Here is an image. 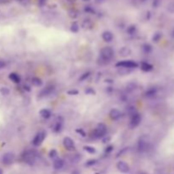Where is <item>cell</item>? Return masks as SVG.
<instances>
[{"label": "cell", "instance_id": "6da1fadb", "mask_svg": "<svg viewBox=\"0 0 174 174\" xmlns=\"http://www.w3.org/2000/svg\"><path fill=\"white\" fill-rule=\"evenodd\" d=\"M114 56V50L110 47H105L100 50V60L105 63L109 62Z\"/></svg>", "mask_w": 174, "mask_h": 174}, {"label": "cell", "instance_id": "7c38bea8", "mask_svg": "<svg viewBox=\"0 0 174 174\" xmlns=\"http://www.w3.org/2000/svg\"><path fill=\"white\" fill-rule=\"evenodd\" d=\"M121 116H122V113L117 109H112L110 111V117L111 120L116 121V120L119 119Z\"/></svg>", "mask_w": 174, "mask_h": 174}, {"label": "cell", "instance_id": "d6986e66", "mask_svg": "<svg viewBox=\"0 0 174 174\" xmlns=\"http://www.w3.org/2000/svg\"><path fill=\"white\" fill-rule=\"evenodd\" d=\"M62 125H63V123H62L61 121H57L56 123H55V126H54V131L55 132H59L61 131L62 129Z\"/></svg>", "mask_w": 174, "mask_h": 174}, {"label": "cell", "instance_id": "60d3db41", "mask_svg": "<svg viewBox=\"0 0 174 174\" xmlns=\"http://www.w3.org/2000/svg\"><path fill=\"white\" fill-rule=\"evenodd\" d=\"M0 174H3V170L0 168Z\"/></svg>", "mask_w": 174, "mask_h": 174}, {"label": "cell", "instance_id": "83f0119b", "mask_svg": "<svg viewBox=\"0 0 174 174\" xmlns=\"http://www.w3.org/2000/svg\"><path fill=\"white\" fill-rule=\"evenodd\" d=\"M143 50L145 53H149L151 51V46L149 44H144L143 45Z\"/></svg>", "mask_w": 174, "mask_h": 174}, {"label": "cell", "instance_id": "9c48e42d", "mask_svg": "<svg viewBox=\"0 0 174 174\" xmlns=\"http://www.w3.org/2000/svg\"><path fill=\"white\" fill-rule=\"evenodd\" d=\"M116 167L118 169V171L123 172V173H127L130 171V167H129L128 164L126 163L125 161H119L117 163V165H116Z\"/></svg>", "mask_w": 174, "mask_h": 174}, {"label": "cell", "instance_id": "d6a6232c", "mask_svg": "<svg viewBox=\"0 0 174 174\" xmlns=\"http://www.w3.org/2000/svg\"><path fill=\"white\" fill-rule=\"evenodd\" d=\"M135 87H136V85L134 83H129L127 86V89L128 91H132L134 88H135Z\"/></svg>", "mask_w": 174, "mask_h": 174}, {"label": "cell", "instance_id": "ba28073f", "mask_svg": "<svg viewBox=\"0 0 174 174\" xmlns=\"http://www.w3.org/2000/svg\"><path fill=\"white\" fill-rule=\"evenodd\" d=\"M63 145H64V147L67 150H74L75 149V144L74 141L70 138V137H65L63 139Z\"/></svg>", "mask_w": 174, "mask_h": 174}, {"label": "cell", "instance_id": "5b68a950", "mask_svg": "<svg viewBox=\"0 0 174 174\" xmlns=\"http://www.w3.org/2000/svg\"><path fill=\"white\" fill-rule=\"evenodd\" d=\"M15 161V155L11 152H8V153H5L4 155H3V158H2V162H3V165L5 166H10Z\"/></svg>", "mask_w": 174, "mask_h": 174}, {"label": "cell", "instance_id": "ab89813d", "mask_svg": "<svg viewBox=\"0 0 174 174\" xmlns=\"http://www.w3.org/2000/svg\"><path fill=\"white\" fill-rule=\"evenodd\" d=\"M24 87H25V89H27L28 91H30V88H28V86H24Z\"/></svg>", "mask_w": 174, "mask_h": 174}, {"label": "cell", "instance_id": "8d00e7d4", "mask_svg": "<svg viewBox=\"0 0 174 174\" xmlns=\"http://www.w3.org/2000/svg\"><path fill=\"white\" fill-rule=\"evenodd\" d=\"M6 66V63L3 60H0V69H3Z\"/></svg>", "mask_w": 174, "mask_h": 174}, {"label": "cell", "instance_id": "603a6c76", "mask_svg": "<svg viewBox=\"0 0 174 174\" xmlns=\"http://www.w3.org/2000/svg\"><path fill=\"white\" fill-rule=\"evenodd\" d=\"M90 76V72L89 71H87V72H85V73H83V74L81 76L80 78H79V81L80 82H83V81H85L87 78H88V77Z\"/></svg>", "mask_w": 174, "mask_h": 174}, {"label": "cell", "instance_id": "f546056e", "mask_svg": "<svg viewBox=\"0 0 174 174\" xmlns=\"http://www.w3.org/2000/svg\"><path fill=\"white\" fill-rule=\"evenodd\" d=\"M85 94H91V95H94V94H96V92L92 88V87H88L87 88L86 90H85Z\"/></svg>", "mask_w": 174, "mask_h": 174}, {"label": "cell", "instance_id": "ac0fdd59", "mask_svg": "<svg viewBox=\"0 0 174 174\" xmlns=\"http://www.w3.org/2000/svg\"><path fill=\"white\" fill-rule=\"evenodd\" d=\"M141 69L144 71H149L153 69V66L150 64L147 63V62H143L141 64Z\"/></svg>", "mask_w": 174, "mask_h": 174}, {"label": "cell", "instance_id": "8fae6325", "mask_svg": "<svg viewBox=\"0 0 174 174\" xmlns=\"http://www.w3.org/2000/svg\"><path fill=\"white\" fill-rule=\"evenodd\" d=\"M55 90V86L54 85H49V86H47L46 87H44L39 94V96L40 97H45L48 96L49 94H51Z\"/></svg>", "mask_w": 174, "mask_h": 174}, {"label": "cell", "instance_id": "4dcf8cb0", "mask_svg": "<svg viewBox=\"0 0 174 174\" xmlns=\"http://www.w3.org/2000/svg\"><path fill=\"white\" fill-rule=\"evenodd\" d=\"M78 30H79V27H78V24H76V23H74V24H72V26H71V32H78Z\"/></svg>", "mask_w": 174, "mask_h": 174}, {"label": "cell", "instance_id": "7a4b0ae2", "mask_svg": "<svg viewBox=\"0 0 174 174\" xmlns=\"http://www.w3.org/2000/svg\"><path fill=\"white\" fill-rule=\"evenodd\" d=\"M107 132V127L106 126L103 124V123H100L98 125L96 128L94 129L93 132H92V135H93V138L94 139H101L105 136Z\"/></svg>", "mask_w": 174, "mask_h": 174}, {"label": "cell", "instance_id": "7402d4cb", "mask_svg": "<svg viewBox=\"0 0 174 174\" xmlns=\"http://www.w3.org/2000/svg\"><path fill=\"white\" fill-rule=\"evenodd\" d=\"M155 93H156V91H155L154 88H150V89H149V90L146 91V93H145V96L153 97L155 95Z\"/></svg>", "mask_w": 174, "mask_h": 174}, {"label": "cell", "instance_id": "5bb4252c", "mask_svg": "<svg viewBox=\"0 0 174 174\" xmlns=\"http://www.w3.org/2000/svg\"><path fill=\"white\" fill-rule=\"evenodd\" d=\"M64 160L61 158H58L54 161V167H55V169H56V170H60V169H61V168L64 167Z\"/></svg>", "mask_w": 174, "mask_h": 174}, {"label": "cell", "instance_id": "836d02e7", "mask_svg": "<svg viewBox=\"0 0 174 174\" xmlns=\"http://www.w3.org/2000/svg\"><path fill=\"white\" fill-rule=\"evenodd\" d=\"M56 155H57V151H56L55 149L50 150V152H49V157H50V158H55Z\"/></svg>", "mask_w": 174, "mask_h": 174}, {"label": "cell", "instance_id": "8992f818", "mask_svg": "<svg viewBox=\"0 0 174 174\" xmlns=\"http://www.w3.org/2000/svg\"><path fill=\"white\" fill-rule=\"evenodd\" d=\"M149 147V140L148 139L143 136L142 138H140L139 143H138V149H139V151L144 152L145 150H147V149Z\"/></svg>", "mask_w": 174, "mask_h": 174}, {"label": "cell", "instance_id": "f1b7e54d", "mask_svg": "<svg viewBox=\"0 0 174 174\" xmlns=\"http://www.w3.org/2000/svg\"><path fill=\"white\" fill-rule=\"evenodd\" d=\"M0 93L3 94V95H8V94H10V89L7 88V87H3L0 89Z\"/></svg>", "mask_w": 174, "mask_h": 174}, {"label": "cell", "instance_id": "1f68e13d", "mask_svg": "<svg viewBox=\"0 0 174 174\" xmlns=\"http://www.w3.org/2000/svg\"><path fill=\"white\" fill-rule=\"evenodd\" d=\"M127 32H128L129 34H133L136 32L135 26H131L130 27H128V29L127 30Z\"/></svg>", "mask_w": 174, "mask_h": 174}, {"label": "cell", "instance_id": "52a82bcc", "mask_svg": "<svg viewBox=\"0 0 174 174\" xmlns=\"http://www.w3.org/2000/svg\"><path fill=\"white\" fill-rule=\"evenodd\" d=\"M23 159L25 162H26L27 164L29 165H32L34 164L36 160V155L34 152L32 151H27L26 152L24 155H23Z\"/></svg>", "mask_w": 174, "mask_h": 174}, {"label": "cell", "instance_id": "30bf717a", "mask_svg": "<svg viewBox=\"0 0 174 174\" xmlns=\"http://www.w3.org/2000/svg\"><path fill=\"white\" fill-rule=\"evenodd\" d=\"M141 122V116L139 113H136L133 116H131V123H130V126L131 127H136L139 125V123Z\"/></svg>", "mask_w": 174, "mask_h": 174}, {"label": "cell", "instance_id": "f35d334b", "mask_svg": "<svg viewBox=\"0 0 174 174\" xmlns=\"http://www.w3.org/2000/svg\"><path fill=\"white\" fill-rule=\"evenodd\" d=\"M71 174H80V172H78V171H75V172H72Z\"/></svg>", "mask_w": 174, "mask_h": 174}, {"label": "cell", "instance_id": "277c9868", "mask_svg": "<svg viewBox=\"0 0 174 174\" xmlns=\"http://www.w3.org/2000/svg\"><path fill=\"white\" fill-rule=\"evenodd\" d=\"M116 67H123L127 68V69H133V68L138 67V64L134 61L132 60H123V61H120L116 64Z\"/></svg>", "mask_w": 174, "mask_h": 174}, {"label": "cell", "instance_id": "d590c367", "mask_svg": "<svg viewBox=\"0 0 174 174\" xmlns=\"http://www.w3.org/2000/svg\"><path fill=\"white\" fill-rule=\"evenodd\" d=\"M112 150H113V146L112 145H109V146H107L106 149H105V153L109 154V153H110Z\"/></svg>", "mask_w": 174, "mask_h": 174}, {"label": "cell", "instance_id": "cb8c5ba5", "mask_svg": "<svg viewBox=\"0 0 174 174\" xmlns=\"http://www.w3.org/2000/svg\"><path fill=\"white\" fill-rule=\"evenodd\" d=\"M97 160H95V159H91V160H89V161H87L86 163H85V166L86 167H92V166H94V165H95L97 163Z\"/></svg>", "mask_w": 174, "mask_h": 174}, {"label": "cell", "instance_id": "9a60e30c", "mask_svg": "<svg viewBox=\"0 0 174 174\" xmlns=\"http://www.w3.org/2000/svg\"><path fill=\"white\" fill-rule=\"evenodd\" d=\"M9 78L15 83H20V77L15 72H11L9 76Z\"/></svg>", "mask_w": 174, "mask_h": 174}, {"label": "cell", "instance_id": "74e56055", "mask_svg": "<svg viewBox=\"0 0 174 174\" xmlns=\"http://www.w3.org/2000/svg\"><path fill=\"white\" fill-rule=\"evenodd\" d=\"M77 132H79V133H80L81 135L83 136V137H85V136H86V132H84L83 130V129H77Z\"/></svg>", "mask_w": 174, "mask_h": 174}, {"label": "cell", "instance_id": "e575fe53", "mask_svg": "<svg viewBox=\"0 0 174 174\" xmlns=\"http://www.w3.org/2000/svg\"><path fill=\"white\" fill-rule=\"evenodd\" d=\"M78 94H79V92L78 90H76V89L68 91V94H70V95H77Z\"/></svg>", "mask_w": 174, "mask_h": 174}, {"label": "cell", "instance_id": "2e32d148", "mask_svg": "<svg viewBox=\"0 0 174 174\" xmlns=\"http://www.w3.org/2000/svg\"><path fill=\"white\" fill-rule=\"evenodd\" d=\"M39 114L44 119H48V118H49L51 116V112L48 109H42V110L39 111Z\"/></svg>", "mask_w": 174, "mask_h": 174}, {"label": "cell", "instance_id": "d4e9b609", "mask_svg": "<svg viewBox=\"0 0 174 174\" xmlns=\"http://www.w3.org/2000/svg\"><path fill=\"white\" fill-rule=\"evenodd\" d=\"M130 69H127V68H123V67H120V70H119V73L122 75H126V74H128L129 72H130Z\"/></svg>", "mask_w": 174, "mask_h": 174}, {"label": "cell", "instance_id": "3957f363", "mask_svg": "<svg viewBox=\"0 0 174 174\" xmlns=\"http://www.w3.org/2000/svg\"><path fill=\"white\" fill-rule=\"evenodd\" d=\"M46 135H47V133L45 131H40L39 132H38L32 140V145L34 146H39V145H42V142L45 139Z\"/></svg>", "mask_w": 174, "mask_h": 174}, {"label": "cell", "instance_id": "4fadbf2b", "mask_svg": "<svg viewBox=\"0 0 174 174\" xmlns=\"http://www.w3.org/2000/svg\"><path fill=\"white\" fill-rule=\"evenodd\" d=\"M102 38L104 39V41L109 42L112 41L113 38H114V36H113L112 32L106 31V32H103V34H102Z\"/></svg>", "mask_w": 174, "mask_h": 174}, {"label": "cell", "instance_id": "ffe728a7", "mask_svg": "<svg viewBox=\"0 0 174 174\" xmlns=\"http://www.w3.org/2000/svg\"><path fill=\"white\" fill-rule=\"evenodd\" d=\"M32 84L34 85V86H36V87H39V86H42V79H41V78H37V77H35V78H32Z\"/></svg>", "mask_w": 174, "mask_h": 174}, {"label": "cell", "instance_id": "4316f807", "mask_svg": "<svg viewBox=\"0 0 174 174\" xmlns=\"http://www.w3.org/2000/svg\"><path fill=\"white\" fill-rule=\"evenodd\" d=\"M81 158H82L81 155H75L74 156L72 157V159H71V162H72V163H78V161L81 160Z\"/></svg>", "mask_w": 174, "mask_h": 174}, {"label": "cell", "instance_id": "e0dca14e", "mask_svg": "<svg viewBox=\"0 0 174 174\" xmlns=\"http://www.w3.org/2000/svg\"><path fill=\"white\" fill-rule=\"evenodd\" d=\"M130 55H131V50H130V48H127V47H124L120 50V55H122L123 57H127Z\"/></svg>", "mask_w": 174, "mask_h": 174}, {"label": "cell", "instance_id": "44dd1931", "mask_svg": "<svg viewBox=\"0 0 174 174\" xmlns=\"http://www.w3.org/2000/svg\"><path fill=\"white\" fill-rule=\"evenodd\" d=\"M84 149L87 152V153H89V154H94L95 152H96V149L94 147H92V146H84Z\"/></svg>", "mask_w": 174, "mask_h": 174}, {"label": "cell", "instance_id": "484cf974", "mask_svg": "<svg viewBox=\"0 0 174 174\" xmlns=\"http://www.w3.org/2000/svg\"><path fill=\"white\" fill-rule=\"evenodd\" d=\"M127 112H128V114L131 116H133V115H134V114H136V113H138V112H137V110H136L135 107H133V106L129 107L128 110H127Z\"/></svg>", "mask_w": 174, "mask_h": 174}]
</instances>
